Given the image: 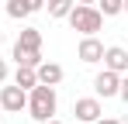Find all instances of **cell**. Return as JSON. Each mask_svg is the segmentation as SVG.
Listing matches in <instances>:
<instances>
[{"label":"cell","mask_w":128,"mask_h":124,"mask_svg":"<svg viewBox=\"0 0 128 124\" xmlns=\"http://www.w3.org/2000/svg\"><path fill=\"white\" fill-rule=\"evenodd\" d=\"M14 45L24 48V52H42V31L38 28H21V35H18Z\"/></svg>","instance_id":"obj_9"},{"label":"cell","mask_w":128,"mask_h":124,"mask_svg":"<svg viewBox=\"0 0 128 124\" xmlns=\"http://www.w3.org/2000/svg\"><path fill=\"white\" fill-rule=\"evenodd\" d=\"M125 14H128V0H125Z\"/></svg>","instance_id":"obj_21"},{"label":"cell","mask_w":128,"mask_h":124,"mask_svg":"<svg viewBox=\"0 0 128 124\" xmlns=\"http://www.w3.org/2000/svg\"><path fill=\"white\" fill-rule=\"evenodd\" d=\"M0 14H4V7H0Z\"/></svg>","instance_id":"obj_23"},{"label":"cell","mask_w":128,"mask_h":124,"mask_svg":"<svg viewBox=\"0 0 128 124\" xmlns=\"http://www.w3.org/2000/svg\"><path fill=\"white\" fill-rule=\"evenodd\" d=\"M56 107H59V100H56V86L38 83V86L28 90V114H31L38 124L48 121V117H56Z\"/></svg>","instance_id":"obj_1"},{"label":"cell","mask_w":128,"mask_h":124,"mask_svg":"<svg viewBox=\"0 0 128 124\" xmlns=\"http://www.w3.org/2000/svg\"><path fill=\"white\" fill-rule=\"evenodd\" d=\"M0 110H7V114L28 110V90H21L18 83H14V86H4V90H0Z\"/></svg>","instance_id":"obj_3"},{"label":"cell","mask_w":128,"mask_h":124,"mask_svg":"<svg viewBox=\"0 0 128 124\" xmlns=\"http://www.w3.org/2000/svg\"><path fill=\"white\" fill-rule=\"evenodd\" d=\"M76 3H97V0H76Z\"/></svg>","instance_id":"obj_19"},{"label":"cell","mask_w":128,"mask_h":124,"mask_svg":"<svg viewBox=\"0 0 128 124\" xmlns=\"http://www.w3.org/2000/svg\"><path fill=\"white\" fill-rule=\"evenodd\" d=\"M14 83H18L21 90H31V86H38V72H35L31 65H18V72H14Z\"/></svg>","instance_id":"obj_11"},{"label":"cell","mask_w":128,"mask_h":124,"mask_svg":"<svg viewBox=\"0 0 128 124\" xmlns=\"http://www.w3.org/2000/svg\"><path fill=\"white\" fill-rule=\"evenodd\" d=\"M35 72H38V83H48V86H56V83H62V76H66L59 62H42V65H38Z\"/></svg>","instance_id":"obj_10"},{"label":"cell","mask_w":128,"mask_h":124,"mask_svg":"<svg viewBox=\"0 0 128 124\" xmlns=\"http://www.w3.org/2000/svg\"><path fill=\"white\" fill-rule=\"evenodd\" d=\"M94 124H121V121H118V117H104V114H100V117H97Z\"/></svg>","instance_id":"obj_16"},{"label":"cell","mask_w":128,"mask_h":124,"mask_svg":"<svg viewBox=\"0 0 128 124\" xmlns=\"http://www.w3.org/2000/svg\"><path fill=\"white\" fill-rule=\"evenodd\" d=\"M0 45H4V31H0Z\"/></svg>","instance_id":"obj_20"},{"label":"cell","mask_w":128,"mask_h":124,"mask_svg":"<svg viewBox=\"0 0 128 124\" xmlns=\"http://www.w3.org/2000/svg\"><path fill=\"white\" fill-rule=\"evenodd\" d=\"M42 7H45V0H7L4 14L14 17V21H21V17H28V14H35V10H42Z\"/></svg>","instance_id":"obj_8"},{"label":"cell","mask_w":128,"mask_h":124,"mask_svg":"<svg viewBox=\"0 0 128 124\" xmlns=\"http://www.w3.org/2000/svg\"><path fill=\"white\" fill-rule=\"evenodd\" d=\"M73 114H76V121L94 124L100 114H104V107H100V100H97V97H83V100H76V103H73Z\"/></svg>","instance_id":"obj_6"},{"label":"cell","mask_w":128,"mask_h":124,"mask_svg":"<svg viewBox=\"0 0 128 124\" xmlns=\"http://www.w3.org/2000/svg\"><path fill=\"white\" fill-rule=\"evenodd\" d=\"M14 62H18V65H31V69H38V65H42V52H24V48L14 45Z\"/></svg>","instance_id":"obj_12"},{"label":"cell","mask_w":128,"mask_h":124,"mask_svg":"<svg viewBox=\"0 0 128 124\" xmlns=\"http://www.w3.org/2000/svg\"><path fill=\"white\" fill-rule=\"evenodd\" d=\"M76 124H86V121H76Z\"/></svg>","instance_id":"obj_22"},{"label":"cell","mask_w":128,"mask_h":124,"mask_svg":"<svg viewBox=\"0 0 128 124\" xmlns=\"http://www.w3.org/2000/svg\"><path fill=\"white\" fill-rule=\"evenodd\" d=\"M76 59H80V62H86V65L100 62V59H104V41L97 38V35H83L80 48H76Z\"/></svg>","instance_id":"obj_4"},{"label":"cell","mask_w":128,"mask_h":124,"mask_svg":"<svg viewBox=\"0 0 128 124\" xmlns=\"http://www.w3.org/2000/svg\"><path fill=\"white\" fill-rule=\"evenodd\" d=\"M66 21H69V28L80 31V35H97V31L104 28V14H100L94 3H73V10L66 14Z\"/></svg>","instance_id":"obj_2"},{"label":"cell","mask_w":128,"mask_h":124,"mask_svg":"<svg viewBox=\"0 0 128 124\" xmlns=\"http://www.w3.org/2000/svg\"><path fill=\"white\" fill-rule=\"evenodd\" d=\"M73 3H76V0H48V17H66V14H69V10H73Z\"/></svg>","instance_id":"obj_14"},{"label":"cell","mask_w":128,"mask_h":124,"mask_svg":"<svg viewBox=\"0 0 128 124\" xmlns=\"http://www.w3.org/2000/svg\"><path fill=\"white\" fill-rule=\"evenodd\" d=\"M42 124H62V121H56V117H48V121H42Z\"/></svg>","instance_id":"obj_18"},{"label":"cell","mask_w":128,"mask_h":124,"mask_svg":"<svg viewBox=\"0 0 128 124\" xmlns=\"http://www.w3.org/2000/svg\"><path fill=\"white\" fill-rule=\"evenodd\" d=\"M118 97H121V100L128 103V72L121 76V86H118Z\"/></svg>","instance_id":"obj_15"},{"label":"cell","mask_w":128,"mask_h":124,"mask_svg":"<svg viewBox=\"0 0 128 124\" xmlns=\"http://www.w3.org/2000/svg\"><path fill=\"white\" fill-rule=\"evenodd\" d=\"M118 86H121V72H111V69H104V72H97L94 76V93L97 97H118Z\"/></svg>","instance_id":"obj_5"},{"label":"cell","mask_w":128,"mask_h":124,"mask_svg":"<svg viewBox=\"0 0 128 124\" xmlns=\"http://www.w3.org/2000/svg\"><path fill=\"white\" fill-rule=\"evenodd\" d=\"M104 69H111V72H121L125 76L128 72V48H121V45H111V48H104Z\"/></svg>","instance_id":"obj_7"},{"label":"cell","mask_w":128,"mask_h":124,"mask_svg":"<svg viewBox=\"0 0 128 124\" xmlns=\"http://www.w3.org/2000/svg\"><path fill=\"white\" fill-rule=\"evenodd\" d=\"M0 83H7V62L0 59Z\"/></svg>","instance_id":"obj_17"},{"label":"cell","mask_w":128,"mask_h":124,"mask_svg":"<svg viewBox=\"0 0 128 124\" xmlns=\"http://www.w3.org/2000/svg\"><path fill=\"white\" fill-rule=\"evenodd\" d=\"M104 17H118V14H125V0H97L94 3Z\"/></svg>","instance_id":"obj_13"}]
</instances>
